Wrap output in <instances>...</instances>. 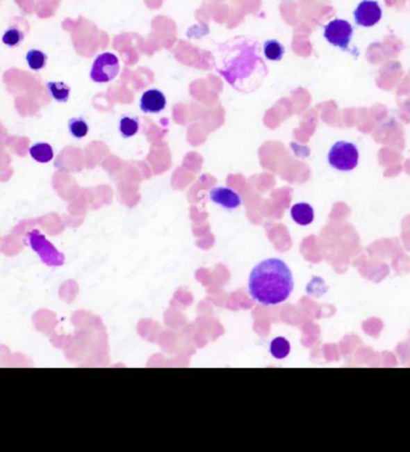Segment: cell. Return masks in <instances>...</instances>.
I'll use <instances>...</instances> for the list:
<instances>
[{
	"instance_id": "1",
	"label": "cell",
	"mask_w": 410,
	"mask_h": 452,
	"mask_svg": "<svg viewBox=\"0 0 410 452\" xmlns=\"http://www.w3.org/2000/svg\"><path fill=\"white\" fill-rule=\"evenodd\" d=\"M215 67L231 87L245 94L256 92L269 74L261 44L251 36H236L220 45Z\"/></svg>"
},
{
	"instance_id": "2",
	"label": "cell",
	"mask_w": 410,
	"mask_h": 452,
	"mask_svg": "<svg viewBox=\"0 0 410 452\" xmlns=\"http://www.w3.org/2000/svg\"><path fill=\"white\" fill-rule=\"evenodd\" d=\"M294 289L289 266L279 258H269L254 266L249 277V293L264 306H275L288 299Z\"/></svg>"
},
{
	"instance_id": "3",
	"label": "cell",
	"mask_w": 410,
	"mask_h": 452,
	"mask_svg": "<svg viewBox=\"0 0 410 452\" xmlns=\"http://www.w3.org/2000/svg\"><path fill=\"white\" fill-rule=\"evenodd\" d=\"M327 161L332 168L341 172L353 170L359 163L358 148L350 142H336L327 154Z\"/></svg>"
},
{
	"instance_id": "4",
	"label": "cell",
	"mask_w": 410,
	"mask_h": 452,
	"mask_svg": "<svg viewBox=\"0 0 410 452\" xmlns=\"http://www.w3.org/2000/svg\"><path fill=\"white\" fill-rule=\"evenodd\" d=\"M120 63L113 53H102L92 63L90 79L97 83H108L118 76Z\"/></svg>"
},
{
	"instance_id": "5",
	"label": "cell",
	"mask_w": 410,
	"mask_h": 452,
	"mask_svg": "<svg viewBox=\"0 0 410 452\" xmlns=\"http://www.w3.org/2000/svg\"><path fill=\"white\" fill-rule=\"evenodd\" d=\"M353 36V26L348 21L336 18L327 23L324 28V38L329 44L341 49L350 48V40Z\"/></svg>"
},
{
	"instance_id": "6",
	"label": "cell",
	"mask_w": 410,
	"mask_h": 452,
	"mask_svg": "<svg viewBox=\"0 0 410 452\" xmlns=\"http://www.w3.org/2000/svg\"><path fill=\"white\" fill-rule=\"evenodd\" d=\"M383 11L375 0H363L354 11L355 23L360 26H373L379 22Z\"/></svg>"
},
{
	"instance_id": "7",
	"label": "cell",
	"mask_w": 410,
	"mask_h": 452,
	"mask_svg": "<svg viewBox=\"0 0 410 452\" xmlns=\"http://www.w3.org/2000/svg\"><path fill=\"white\" fill-rule=\"evenodd\" d=\"M210 200L215 204L228 210H234L241 205V197L229 187H215L210 190Z\"/></svg>"
},
{
	"instance_id": "8",
	"label": "cell",
	"mask_w": 410,
	"mask_h": 452,
	"mask_svg": "<svg viewBox=\"0 0 410 452\" xmlns=\"http://www.w3.org/2000/svg\"><path fill=\"white\" fill-rule=\"evenodd\" d=\"M166 96L157 89H150L142 95L140 99V109L143 113H160L166 108Z\"/></svg>"
},
{
	"instance_id": "9",
	"label": "cell",
	"mask_w": 410,
	"mask_h": 452,
	"mask_svg": "<svg viewBox=\"0 0 410 452\" xmlns=\"http://www.w3.org/2000/svg\"><path fill=\"white\" fill-rule=\"evenodd\" d=\"M290 216L299 226H309L314 220V210L307 203H297L290 209Z\"/></svg>"
},
{
	"instance_id": "10",
	"label": "cell",
	"mask_w": 410,
	"mask_h": 452,
	"mask_svg": "<svg viewBox=\"0 0 410 452\" xmlns=\"http://www.w3.org/2000/svg\"><path fill=\"white\" fill-rule=\"evenodd\" d=\"M29 152H31V156L40 163H49L54 157V152H53L51 144L44 143V142H40V143L31 145Z\"/></svg>"
},
{
	"instance_id": "11",
	"label": "cell",
	"mask_w": 410,
	"mask_h": 452,
	"mask_svg": "<svg viewBox=\"0 0 410 452\" xmlns=\"http://www.w3.org/2000/svg\"><path fill=\"white\" fill-rule=\"evenodd\" d=\"M290 350H292V346L289 344L288 339L281 336L272 339L269 346V352L276 360H284L290 354Z\"/></svg>"
},
{
	"instance_id": "12",
	"label": "cell",
	"mask_w": 410,
	"mask_h": 452,
	"mask_svg": "<svg viewBox=\"0 0 410 452\" xmlns=\"http://www.w3.org/2000/svg\"><path fill=\"white\" fill-rule=\"evenodd\" d=\"M47 92L53 100L58 102H67L70 97L71 88L64 82H49L46 84Z\"/></svg>"
},
{
	"instance_id": "13",
	"label": "cell",
	"mask_w": 410,
	"mask_h": 452,
	"mask_svg": "<svg viewBox=\"0 0 410 452\" xmlns=\"http://www.w3.org/2000/svg\"><path fill=\"white\" fill-rule=\"evenodd\" d=\"M263 52L268 60L279 61L282 60L286 53V48L277 40H266L263 45Z\"/></svg>"
},
{
	"instance_id": "14",
	"label": "cell",
	"mask_w": 410,
	"mask_h": 452,
	"mask_svg": "<svg viewBox=\"0 0 410 452\" xmlns=\"http://www.w3.org/2000/svg\"><path fill=\"white\" fill-rule=\"evenodd\" d=\"M140 130V119L135 115H124L119 122V131L124 138H130Z\"/></svg>"
},
{
	"instance_id": "15",
	"label": "cell",
	"mask_w": 410,
	"mask_h": 452,
	"mask_svg": "<svg viewBox=\"0 0 410 452\" xmlns=\"http://www.w3.org/2000/svg\"><path fill=\"white\" fill-rule=\"evenodd\" d=\"M47 59L49 57L46 53L40 51V49H35V48L28 51L26 56V63L33 71H40V70L44 69L47 64Z\"/></svg>"
},
{
	"instance_id": "16",
	"label": "cell",
	"mask_w": 410,
	"mask_h": 452,
	"mask_svg": "<svg viewBox=\"0 0 410 452\" xmlns=\"http://www.w3.org/2000/svg\"><path fill=\"white\" fill-rule=\"evenodd\" d=\"M69 132L74 138L82 139L89 132L87 120L82 117L72 118L69 120Z\"/></svg>"
},
{
	"instance_id": "17",
	"label": "cell",
	"mask_w": 410,
	"mask_h": 452,
	"mask_svg": "<svg viewBox=\"0 0 410 452\" xmlns=\"http://www.w3.org/2000/svg\"><path fill=\"white\" fill-rule=\"evenodd\" d=\"M3 44L8 47H17L24 40V33L18 26H10L3 35Z\"/></svg>"
}]
</instances>
